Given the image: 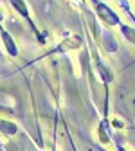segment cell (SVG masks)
Segmentation results:
<instances>
[{
	"label": "cell",
	"mask_w": 135,
	"mask_h": 151,
	"mask_svg": "<svg viewBox=\"0 0 135 151\" xmlns=\"http://www.w3.org/2000/svg\"><path fill=\"white\" fill-rule=\"evenodd\" d=\"M97 7V13H99V16L103 18V20L106 22V24H110V25H117L119 24V18H117V14H115L108 6H105V4H97L95 6Z\"/></svg>",
	"instance_id": "1"
},
{
	"label": "cell",
	"mask_w": 135,
	"mask_h": 151,
	"mask_svg": "<svg viewBox=\"0 0 135 151\" xmlns=\"http://www.w3.org/2000/svg\"><path fill=\"white\" fill-rule=\"evenodd\" d=\"M121 31H123V34L128 38L131 43H135V29H131V27H128V25H123Z\"/></svg>",
	"instance_id": "4"
},
{
	"label": "cell",
	"mask_w": 135,
	"mask_h": 151,
	"mask_svg": "<svg viewBox=\"0 0 135 151\" xmlns=\"http://www.w3.org/2000/svg\"><path fill=\"white\" fill-rule=\"evenodd\" d=\"M2 38H4V43H6V49L9 50V54H11V56H16V54H18V49H16V45H14V42H13V38H11L6 31H2Z\"/></svg>",
	"instance_id": "2"
},
{
	"label": "cell",
	"mask_w": 135,
	"mask_h": 151,
	"mask_svg": "<svg viewBox=\"0 0 135 151\" xmlns=\"http://www.w3.org/2000/svg\"><path fill=\"white\" fill-rule=\"evenodd\" d=\"M0 129H2L6 135H14L16 133V126L13 122H7V121H0Z\"/></svg>",
	"instance_id": "3"
}]
</instances>
